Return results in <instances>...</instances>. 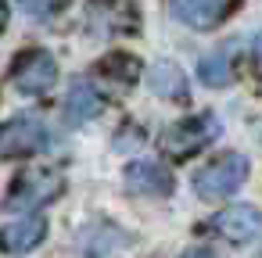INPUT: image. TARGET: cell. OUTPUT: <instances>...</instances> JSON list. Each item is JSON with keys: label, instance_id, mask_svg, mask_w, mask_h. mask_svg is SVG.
Masks as SVG:
<instances>
[{"label": "cell", "instance_id": "cell-15", "mask_svg": "<svg viewBox=\"0 0 262 258\" xmlns=\"http://www.w3.org/2000/svg\"><path fill=\"white\" fill-rule=\"evenodd\" d=\"M4 26H8V4L0 0V29H4Z\"/></svg>", "mask_w": 262, "mask_h": 258}, {"label": "cell", "instance_id": "cell-11", "mask_svg": "<svg viewBox=\"0 0 262 258\" xmlns=\"http://www.w3.org/2000/svg\"><path fill=\"white\" fill-rule=\"evenodd\" d=\"M147 79H151V90H155L158 97H169V101H183V97H187V76H183L180 65H172V61L151 65Z\"/></svg>", "mask_w": 262, "mask_h": 258}, {"label": "cell", "instance_id": "cell-10", "mask_svg": "<svg viewBox=\"0 0 262 258\" xmlns=\"http://www.w3.org/2000/svg\"><path fill=\"white\" fill-rule=\"evenodd\" d=\"M101 108H104V97L94 83H72V90L65 97V115H69L72 126H83V122L97 119Z\"/></svg>", "mask_w": 262, "mask_h": 258}, {"label": "cell", "instance_id": "cell-7", "mask_svg": "<svg viewBox=\"0 0 262 258\" xmlns=\"http://www.w3.org/2000/svg\"><path fill=\"white\" fill-rule=\"evenodd\" d=\"M233 8L237 0H169V11L190 29H215Z\"/></svg>", "mask_w": 262, "mask_h": 258}, {"label": "cell", "instance_id": "cell-4", "mask_svg": "<svg viewBox=\"0 0 262 258\" xmlns=\"http://www.w3.org/2000/svg\"><path fill=\"white\" fill-rule=\"evenodd\" d=\"M61 190H65L61 172H51V169H29V172H22V176L11 183V190H8V197H4V208H11V212L40 208V204L54 201Z\"/></svg>", "mask_w": 262, "mask_h": 258}, {"label": "cell", "instance_id": "cell-3", "mask_svg": "<svg viewBox=\"0 0 262 258\" xmlns=\"http://www.w3.org/2000/svg\"><path fill=\"white\" fill-rule=\"evenodd\" d=\"M51 147H54V133L33 115H18L0 126V154L4 158H26V154L51 151Z\"/></svg>", "mask_w": 262, "mask_h": 258}, {"label": "cell", "instance_id": "cell-1", "mask_svg": "<svg viewBox=\"0 0 262 258\" xmlns=\"http://www.w3.org/2000/svg\"><path fill=\"white\" fill-rule=\"evenodd\" d=\"M248 179V158L230 151V154H219L212 158L198 176H194V194L201 201H223L230 197L233 190H241V183Z\"/></svg>", "mask_w": 262, "mask_h": 258}, {"label": "cell", "instance_id": "cell-13", "mask_svg": "<svg viewBox=\"0 0 262 258\" xmlns=\"http://www.w3.org/2000/svg\"><path fill=\"white\" fill-rule=\"evenodd\" d=\"M22 4V11L26 15H33V18H40V22H47V18H58L65 8H69V0H18Z\"/></svg>", "mask_w": 262, "mask_h": 258}, {"label": "cell", "instance_id": "cell-9", "mask_svg": "<svg viewBox=\"0 0 262 258\" xmlns=\"http://www.w3.org/2000/svg\"><path fill=\"white\" fill-rule=\"evenodd\" d=\"M126 190L144 194V197H165L172 194V176L158 161H133L126 169Z\"/></svg>", "mask_w": 262, "mask_h": 258}, {"label": "cell", "instance_id": "cell-6", "mask_svg": "<svg viewBox=\"0 0 262 258\" xmlns=\"http://www.w3.org/2000/svg\"><path fill=\"white\" fill-rule=\"evenodd\" d=\"M208 226L230 244H248L262 233V212L251 208V204H230V208L215 212Z\"/></svg>", "mask_w": 262, "mask_h": 258}, {"label": "cell", "instance_id": "cell-2", "mask_svg": "<svg viewBox=\"0 0 262 258\" xmlns=\"http://www.w3.org/2000/svg\"><path fill=\"white\" fill-rule=\"evenodd\" d=\"M219 119L215 115H194V119H183V122H172L165 133H162V151L176 161L198 154L205 144H212L219 136Z\"/></svg>", "mask_w": 262, "mask_h": 258}, {"label": "cell", "instance_id": "cell-8", "mask_svg": "<svg viewBox=\"0 0 262 258\" xmlns=\"http://www.w3.org/2000/svg\"><path fill=\"white\" fill-rule=\"evenodd\" d=\"M47 237V222L40 215H26L18 222H8L0 229V251L8 254H29L33 247H40Z\"/></svg>", "mask_w": 262, "mask_h": 258}, {"label": "cell", "instance_id": "cell-14", "mask_svg": "<svg viewBox=\"0 0 262 258\" xmlns=\"http://www.w3.org/2000/svg\"><path fill=\"white\" fill-rule=\"evenodd\" d=\"M180 258H215L212 251H187V254H180Z\"/></svg>", "mask_w": 262, "mask_h": 258}, {"label": "cell", "instance_id": "cell-5", "mask_svg": "<svg viewBox=\"0 0 262 258\" xmlns=\"http://www.w3.org/2000/svg\"><path fill=\"white\" fill-rule=\"evenodd\" d=\"M54 79H58V61H54L47 51H29V54H22L18 65H15V72H11L15 90L26 93V97H36V93L51 90Z\"/></svg>", "mask_w": 262, "mask_h": 258}, {"label": "cell", "instance_id": "cell-12", "mask_svg": "<svg viewBox=\"0 0 262 258\" xmlns=\"http://www.w3.org/2000/svg\"><path fill=\"white\" fill-rule=\"evenodd\" d=\"M198 76H201L205 86H226L230 83V61L223 54H208V58H201Z\"/></svg>", "mask_w": 262, "mask_h": 258}]
</instances>
